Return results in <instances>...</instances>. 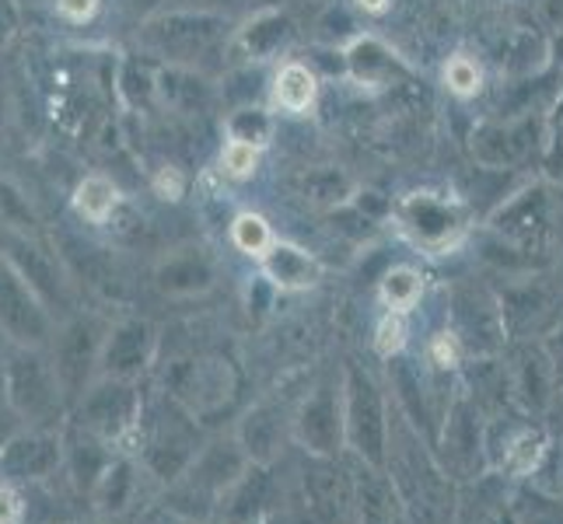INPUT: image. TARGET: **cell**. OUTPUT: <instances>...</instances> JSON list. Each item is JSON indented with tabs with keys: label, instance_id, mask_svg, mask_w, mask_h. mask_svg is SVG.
Masks as SVG:
<instances>
[{
	"label": "cell",
	"instance_id": "37",
	"mask_svg": "<svg viewBox=\"0 0 563 524\" xmlns=\"http://www.w3.org/2000/svg\"><path fill=\"white\" fill-rule=\"evenodd\" d=\"M427 354H431V364H438V367H455L462 357V343L455 333H438L431 339V346H427Z\"/></svg>",
	"mask_w": 563,
	"mask_h": 524
},
{
	"label": "cell",
	"instance_id": "15",
	"mask_svg": "<svg viewBox=\"0 0 563 524\" xmlns=\"http://www.w3.org/2000/svg\"><path fill=\"white\" fill-rule=\"evenodd\" d=\"M280 441H284V423H280V410L269 402L252 405L249 416L239 426V444L249 455L252 465H269L280 455Z\"/></svg>",
	"mask_w": 563,
	"mask_h": 524
},
{
	"label": "cell",
	"instance_id": "10",
	"mask_svg": "<svg viewBox=\"0 0 563 524\" xmlns=\"http://www.w3.org/2000/svg\"><path fill=\"white\" fill-rule=\"evenodd\" d=\"M154 354V328L147 322H120L106 336L102 349H99V367L106 378H120V381H130L137 378L147 360Z\"/></svg>",
	"mask_w": 563,
	"mask_h": 524
},
{
	"label": "cell",
	"instance_id": "18",
	"mask_svg": "<svg viewBox=\"0 0 563 524\" xmlns=\"http://www.w3.org/2000/svg\"><path fill=\"white\" fill-rule=\"evenodd\" d=\"M158 287L172 298H192L203 294L213 287V266L197 256V252H186V256H172L158 266Z\"/></svg>",
	"mask_w": 563,
	"mask_h": 524
},
{
	"label": "cell",
	"instance_id": "32",
	"mask_svg": "<svg viewBox=\"0 0 563 524\" xmlns=\"http://www.w3.org/2000/svg\"><path fill=\"white\" fill-rule=\"evenodd\" d=\"M406 336H410V325H406V315L402 312H385L378 328H375V349L382 357H399L406 349Z\"/></svg>",
	"mask_w": 563,
	"mask_h": 524
},
{
	"label": "cell",
	"instance_id": "21",
	"mask_svg": "<svg viewBox=\"0 0 563 524\" xmlns=\"http://www.w3.org/2000/svg\"><path fill=\"white\" fill-rule=\"evenodd\" d=\"M137 469H133L130 458H112L102 465V472L95 476L91 482V500L99 503L102 511H123L130 497H133V487H137V476H133Z\"/></svg>",
	"mask_w": 563,
	"mask_h": 524
},
{
	"label": "cell",
	"instance_id": "8",
	"mask_svg": "<svg viewBox=\"0 0 563 524\" xmlns=\"http://www.w3.org/2000/svg\"><path fill=\"white\" fill-rule=\"evenodd\" d=\"M547 213H550L547 189H542V182H529L515 189L508 200H500V207L490 218V227L511 245H532L539 242L542 227H547Z\"/></svg>",
	"mask_w": 563,
	"mask_h": 524
},
{
	"label": "cell",
	"instance_id": "6",
	"mask_svg": "<svg viewBox=\"0 0 563 524\" xmlns=\"http://www.w3.org/2000/svg\"><path fill=\"white\" fill-rule=\"evenodd\" d=\"M137 416H141V399L130 388V381L106 378L102 384L88 388L81 395V423L106 441L123 437L137 423Z\"/></svg>",
	"mask_w": 563,
	"mask_h": 524
},
{
	"label": "cell",
	"instance_id": "4",
	"mask_svg": "<svg viewBox=\"0 0 563 524\" xmlns=\"http://www.w3.org/2000/svg\"><path fill=\"white\" fill-rule=\"evenodd\" d=\"M235 388H239V378L228 367V360L203 357V360L186 364L176 375V381H172V395H176V402L189 416L207 420L235 399Z\"/></svg>",
	"mask_w": 563,
	"mask_h": 524
},
{
	"label": "cell",
	"instance_id": "22",
	"mask_svg": "<svg viewBox=\"0 0 563 524\" xmlns=\"http://www.w3.org/2000/svg\"><path fill=\"white\" fill-rule=\"evenodd\" d=\"M115 207H120V189L106 175H88L74 189V210L77 218H85L88 224H109Z\"/></svg>",
	"mask_w": 563,
	"mask_h": 524
},
{
	"label": "cell",
	"instance_id": "33",
	"mask_svg": "<svg viewBox=\"0 0 563 524\" xmlns=\"http://www.w3.org/2000/svg\"><path fill=\"white\" fill-rule=\"evenodd\" d=\"M361 524H393V514H388V493L375 479H367L361 487Z\"/></svg>",
	"mask_w": 563,
	"mask_h": 524
},
{
	"label": "cell",
	"instance_id": "16",
	"mask_svg": "<svg viewBox=\"0 0 563 524\" xmlns=\"http://www.w3.org/2000/svg\"><path fill=\"white\" fill-rule=\"evenodd\" d=\"M260 263H263V277L280 290H308L319 280L316 256H308L305 248L290 242H274Z\"/></svg>",
	"mask_w": 563,
	"mask_h": 524
},
{
	"label": "cell",
	"instance_id": "29",
	"mask_svg": "<svg viewBox=\"0 0 563 524\" xmlns=\"http://www.w3.org/2000/svg\"><path fill=\"white\" fill-rule=\"evenodd\" d=\"M441 77H444V88H449L455 99H476V94L483 91V64L470 53L449 56Z\"/></svg>",
	"mask_w": 563,
	"mask_h": 524
},
{
	"label": "cell",
	"instance_id": "7",
	"mask_svg": "<svg viewBox=\"0 0 563 524\" xmlns=\"http://www.w3.org/2000/svg\"><path fill=\"white\" fill-rule=\"evenodd\" d=\"M295 437L316 458H333L343 448V395L336 388H319L305 399L295 416Z\"/></svg>",
	"mask_w": 563,
	"mask_h": 524
},
{
	"label": "cell",
	"instance_id": "13",
	"mask_svg": "<svg viewBox=\"0 0 563 524\" xmlns=\"http://www.w3.org/2000/svg\"><path fill=\"white\" fill-rule=\"evenodd\" d=\"M218 18L210 14H172L154 22L147 29L151 46L158 53H172V56H192L203 53L213 38H218Z\"/></svg>",
	"mask_w": 563,
	"mask_h": 524
},
{
	"label": "cell",
	"instance_id": "42",
	"mask_svg": "<svg viewBox=\"0 0 563 524\" xmlns=\"http://www.w3.org/2000/svg\"><path fill=\"white\" fill-rule=\"evenodd\" d=\"M487 524H515V517H511L508 511H497V514H494V517H490Z\"/></svg>",
	"mask_w": 563,
	"mask_h": 524
},
{
	"label": "cell",
	"instance_id": "35",
	"mask_svg": "<svg viewBox=\"0 0 563 524\" xmlns=\"http://www.w3.org/2000/svg\"><path fill=\"white\" fill-rule=\"evenodd\" d=\"M542 354H547V360H550L556 388H563V315L550 325V336H547V343H542Z\"/></svg>",
	"mask_w": 563,
	"mask_h": 524
},
{
	"label": "cell",
	"instance_id": "24",
	"mask_svg": "<svg viewBox=\"0 0 563 524\" xmlns=\"http://www.w3.org/2000/svg\"><path fill=\"white\" fill-rule=\"evenodd\" d=\"M382 304L385 312H402L410 315L423 298V274L413 266H393L382 277Z\"/></svg>",
	"mask_w": 563,
	"mask_h": 524
},
{
	"label": "cell",
	"instance_id": "26",
	"mask_svg": "<svg viewBox=\"0 0 563 524\" xmlns=\"http://www.w3.org/2000/svg\"><path fill=\"white\" fill-rule=\"evenodd\" d=\"M542 168H547L553 179H563V77H560L550 112L542 115Z\"/></svg>",
	"mask_w": 563,
	"mask_h": 524
},
{
	"label": "cell",
	"instance_id": "36",
	"mask_svg": "<svg viewBox=\"0 0 563 524\" xmlns=\"http://www.w3.org/2000/svg\"><path fill=\"white\" fill-rule=\"evenodd\" d=\"M151 186H154V192H158L162 200H183V192H186V175H183L179 168L165 165V168L154 171Z\"/></svg>",
	"mask_w": 563,
	"mask_h": 524
},
{
	"label": "cell",
	"instance_id": "17",
	"mask_svg": "<svg viewBox=\"0 0 563 524\" xmlns=\"http://www.w3.org/2000/svg\"><path fill=\"white\" fill-rule=\"evenodd\" d=\"M343 60H346V74H351L357 85L378 88V85H388L399 74L396 53L388 49L382 38H375V35H357L354 43L346 46Z\"/></svg>",
	"mask_w": 563,
	"mask_h": 524
},
{
	"label": "cell",
	"instance_id": "41",
	"mask_svg": "<svg viewBox=\"0 0 563 524\" xmlns=\"http://www.w3.org/2000/svg\"><path fill=\"white\" fill-rule=\"evenodd\" d=\"M354 4H357L364 14H385L388 8H393V0H354Z\"/></svg>",
	"mask_w": 563,
	"mask_h": 524
},
{
	"label": "cell",
	"instance_id": "39",
	"mask_svg": "<svg viewBox=\"0 0 563 524\" xmlns=\"http://www.w3.org/2000/svg\"><path fill=\"white\" fill-rule=\"evenodd\" d=\"M25 517V503L8 482H0V524H22Z\"/></svg>",
	"mask_w": 563,
	"mask_h": 524
},
{
	"label": "cell",
	"instance_id": "9",
	"mask_svg": "<svg viewBox=\"0 0 563 524\" xmlns=\"http://www.w3.org/2000/svg\"><path fill=\"white\" fill-rule=\"evenodd\" d=\"M532 154L529 120H483L473 130V158L487 171L518 168Z\"/></svg>",
	"mask_w": 563,
	"mask_h": 524
},
{
	"label": "cell",
	"instance_id": "20",
	"mask_svg": "<svg viewBox=\"0 0 563 524\" xmlns=\"http://www.w3.org/2000/svg\"><path fill=\"white\" fill-rule=\"evenodd\" d=\"M269 465H249L239 482L224 493V524H252L269 493Z\"/></svg>",
	"mask_w": 563,
	"mask_h": 524
},
{
	"label": "cell",
	"instance_id": "12",
	"mask_svg": "<svg viewBox=\"0 0 563 524\" xmlns=\"http://www.w3.org/2000/svg\"><path fill=\"white\" fill-rule=\"evenodd\" d=\"M99 343L91 339V328L85 322H74L67 333L56 343V381H60V392L67 399H81L88 388L91 367L99 364Z\"/></svg>",
	"mask_w": 563,
	"mask_h": 524
},
{
	"label": "cell",
	"instance_id": "31",
	"mask_svg": "<svg viewBox=\"0 0 563 524\" xmlns=\"http://www.w3.org/2000/svg\"><path fill=\"white\" fill-rule=\"evenodd\" d=\"M260 154H263V144L228 137V144L221 150V168L228 179H252V171L260 168Z\"/></svg>",
	"mask_w": 563,
	"mask_h": 524
},
{
	"label": "cell",
	"instance_id": "38",
	"mask_svg": "<svg viewBox=\"0 0 563 524\" xmlns=\"http://www.w3.org/2000/svg\"><path fill=\"white\" fill-rule=\"evenodd\" d=\"M56 11L60 18H67L70 25H85L99 11V0H56Z\"/></svg>",
	"mask_w": 563,
	"mask_h": 524
},
{
	"label": "cell",
	"instance_id": "5",
	"mask_svg": "<svg viewBox=\"0 0 563 524\" xmlns=\"http://www.w3.org/2000/svg\"><path fill=\"white\" fill-rule=\"evenodd\" d=\"M0 328L25 346L49 339V312L11 263H0Z\"/></svg>",
	"mask_w": 563,
	"mask_h": 524
},
{
	"label": "cell",
	"instance_id": "25",
	"mask_svg": "<svg viewBox=\"0 0 563 524\" xmlns=\"http://www.w3.org/2000/svg\"><path fill=\"white\" fill-rule=\"evenodd\" d=\"M231 242H235V248L245 252V256L263 259L269 252V245L277 242V235H274V227H269V221L263 218V213L245 210L231 221Z\"/></svg>",
	"mask_w": 563,
	"mask_h": 524
},
{
	"label": "cell",
	"instance_id": "23",
	"mask_svg": "<svg viewBox=\"0 0 563 524\" xmlns=\"http://www.w3.org/2000/svg\"><path fill=\"white\" fill-rule=\"evenodd\" d=\"M550 455V441L542 431H536V426H521V431H515L508 437V444H504V469H508L511 476H532L542 461H547Z\"/></svg>",
	"mask_w": 563,
	"mask_h": 524
},
{
	"label": "cell",
	"instance_id": "34",
	"mask_svg": "<svg viewBox=\"0 0 563 524\" xmlns=\"http://www.w3.org/2000/svg\"><path fill=\"white\" fill-rule=\"evenodd\" d=\"M284 32H287V22H284L280 14H263L260 22H256V29L249 25L245 43H249L252 53H266V49H274L280 43Z\"/></svg>",
	"mask_w": 563,
	"mask_h": 524
},
{
	"label": "cell",
	"instance_id": "14",
	"mask_svg": "<svg viewBox=\"0 0 563 524\" xmlns=\"http://www.w3.org/2000/svg\"><path fill=\"white\" fill-rule=\"evenodd\" d=\"M197 451L200 448H197V441H192L186 420H168V423H158V434L147 441L144 465L158 479L176 482L189 469V461L197 458Z\"/></svg>",
	"mask_w": 563,
	"mask_h": 524
},
{
	"label": "cell",
	"instance_id": "2",
	"mask_svg": "<svg viewBox=\"0 0 563 524\" xmlns=\"http://www.w3.org/2000/svg\"><path fill=\"white\" fill-rule=\"evenodd\" d=\"M396 221L413 245L427 252H449L470 227V210L452 197H441V192H410L399 200Z\"/></svg>",
	"mask_w": 563,
	"mask_h": 524
},
{
	"label": "cell",
	"instance_id": "40",
	"mask_svg": "<svg viewBox=\"0 0 563 524\" xmlns=\"http://www.w3.org/2000/svg\"><path fill=\"white\" fill-rule=\"evenodd\" d=\"M547 43H550V67H556L563 77V29L553 38H547Z\"/></svg>",
	"mask_w": 563,
	"mask_h": 524
},
{
	"label": "cell",
	"instance_id": "27",
	"mask_svg": "<svg viewBox=\"0 0 563 524\" xmlns=\"http://www.w3.org/2000/svg\"><path fill=\"white\" fill-rule=\"evenodd\" d=\"M305 192L316 203H325V207H340V203L357 197L354 182L346 179L343 171H336V168H316V171H308L305 175Z\"/></svg>",
	"mask_w": 563,
	"mask_h": 524
},
{
	"label": "cell",
	"instance_id": "28",
	"mask_svg": "<svg viewBox=\"0 0 563 524\" xmlns=\"http://www.w3.org/2000/svg\"><path fill=\"white\" fill-rule=\"evenodd\" d=\"M444 448H455V455H462V458H476V451H479L476 413L465 399H459L452 405L449 426H444Z\"/></svg>",
	"mask_w": 563,
	"mask_h": 524
},
{
	"label": "cell",
	"instance_id": "11",
	"mask_svg": "<svg viewBox=\"0 0 563 524\" xmlns=\"http://www.w3.org/2000/svg\"><path fill=\"white\" fill-rule=\"evenodd\" d=\"M60 465V441L43 431H29L0 444V472L8 479H43Z\"/></svg>",
	"mask_w": 563,
	"mask_h": 524
},
{
	"label": "cell",
	"instance_id": "1",
	"mask_svg": "<svg viewBox=\"0 0 563 524\" xmlns=\"http://www.w3.org/2000/svg\"><path fill=\"white\" fill-rule=\"evenodd\" d=\"M340 395H343V444L354 448L357 458L372 465V469H382L388 448V420L375 378L361 371L357 364H351L343 375Z\"/></svg>",
	"mask_w": 563,
	"mask_h": 524
},
{
	"label": "cell",
	"instance_id": "19",
	"mask_svg": "<svg viewBox=\"0 0 563 524\" xmlns=\"http://www.w3.org/2000/svg\"><path fill=\"white\" fill-rule=\"evenodd\" d=\"M319 99V77L301 60H287L274 77V105L287 115H305Z\"/></svg>",
	"mask_w": 563,
	"mask_h": 524
},
{
	"label": "cell",
	"instance_id": "30",
	"mask_svg": "<svg viewBox=\"0 0 563 524\" xmlns=\"http://www.w3.org/2000/svg\"><path fill=\"white\" fill-rule=\"evenodd\" d=\"M521 364H526V367H521V375H518V392H521V399H526L529 405L542 410V405L550 402V392L556 388L553 371H550V360H547V354L539 349L536 357L521 360Z\"/></svg>",
	"mask_w": 563,
	"mask_h": 524
},
{
	"label": "cell",
	"instance_id": "43",
	"mask_svg": "<svg viewBox=\"0 0 563 524\" xmlns=\"http://www.w3.org/2000/svg\"><path fill=\"white\" fill-rule=\"evenodd\" d=\"M560 493H563V458H560Z\"/></svg>",
	"mask_w": 563,
	"mask_h": 524
},
{
	"label": "cell",
	"instance_id": "3",
	"mask_svg": "<svg viewBox=\"0 0 563 524\" xmlns=\"http://www.w3.org/2000/svg\"><path fill=\"white\" fill-rule=\"evenodd\" d=\"M4 395L11 410L29 423H46L53 413H60V381H56L53 364L38 354H18L4 367Z\"/></svg>",
	"mask_w": 563,
	"mask_h": 524
}]
</instances>
